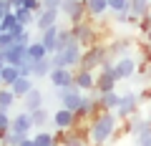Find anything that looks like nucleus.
Instances as JSON below:
<instances>
[{
  "label": "nucleus",
  "mask_w": 151,
  "mask_h": 146,
  "mask_svg": "<svg viewBox=\"0 0 151 146\" xmlns=\"http://www.w3.org/2000/svg\"><path fill=\"white\" fill-rule=\"evenodd\" d=\"M119 116L116 111H98L93 119H88V146H106L116 136Z\"/></svg>",
  "instance_id": "nucleus-1"
},
{
  "label": "nucleus",
  "mask_w": 151,
  "mask_h": 146,
  "mask_svg": "<svg viewBox=\"0 0 151 146\" xmlns=\"http://www.w3.org/2000/svg\"><path fill=\"white\" fill-rule=\"evenodd\" d=\"M81 53H83V45L78 40H70L65 43L60 50L50 53V60H53V68H78V60H81Z\"/></svg>",
  "instance_id": "nucleus-2"
},
{
  "label": "nucleus",
  "mask_w": 151,
  "mask_h": 146,
  "mask_svg": "<svg viewBox=\"0 0 151 146\" xmlns=\"http://www.w3.org/2000/svg\"><path fill=\"white\" fill-rule=\"evenodd\" d=\"M106 58H108V48H106V43L98 40V43L83 48L81 60H78V68L81 70H98L103 63H106Z\"/></svg>",
  "instance_id": "nucleus-3"
},
{
  "label": "nucleus",
  "mask_w": 151,
  "mask_h": 146,
  "mask_svg": "<svg viewBox=\"0 0 151 146\" xmlns=\"http://www.w3.org/2000/svg\"><path fill=\"white\" fill-rule=\"evenodd\" d=\"M70 33H73V40H78L83 48L98 43V25L91 18H86V20H81V23H73V25H70Z\"/></svg>",
  "instance_id": "nucleus-4"
},
{
  "label": "nucleus",
  "mask_w": 151,
  "mask_h": 146,
  "mask_svg": "<svg viewBox=\"0 0 151 146\" xmlns=\"http://www.w3.org/2000/svg\"><path fill=\"white\" fill-rule=\"evenodd\" d=\"M139 106H141V98L136 96L134 91H126V93H121V98H119V106H116V116L126 121L129 116L139 114Z\"/></svg>",
  "instance_id": "nucleus-5"
},
{
  "label": "nucleus",
  "mask_w": 151,
  "mask_h": 146,
  "mask_svg": "<svg viewBox=\"0 0 151 146\" xmlns=\"http://www.w3.org/2000/svg\"><path fill=\"white\" fill-rule=\"evenodd\" d=\"M136 70H139V63H136L134 55H121V58L113 60V73H116V78L119 81H129V78L136 76Z\"/></svg>",
  "instance_id": "nucleus-6"
},
{
  "label": "nucleus",
  "mask_w": 151,
  "mask_h": 146,
  "mask_svg": "<svg viewBox=\"0 0 151 146\" xmlns=\"http://www.w3.org/2000/svg\"><path fill=\"white\" fill-rule=\"evenodd\" d=\"M60 15H65V20L73 25V23L86 20V3H78V0H63L60 3Z\"/></svg>",
  "instance_id": "nucleus-7"
},
{
  "label": "nucleus",
  "mask_w": 151,
  "mask_h": 146,
  "mask_svg": "<svg viewBox=\"0 0 151 146\" xmlns=\"http://www.w3.org/2000/svg\"><path fill=\"white\" fill-rule=\"evenodd\" d=\"M98 111H101V106H98V93L96 91L83 93V101H81V106H78V111H76V119L88 121V119H93Z\"/></svg>",
  "instance_id": "nucleus-8"
},
{
  "label": "nucleus",
  "mask_w": 151,
  "mask_h": 146,
  "mask_svg": "<svg viewBox=\"0 0 151 146\" xmlns=\"http://www.w3.org/2000/svg\"><path fill=\"white\" fill-rule=\"evenodd\" d=\"M73 76H76L73 68H53L48 73V81H50V86H53L55 91H63V88L73 86Z\"/></svg>",
  "instance_id": "nucleus-9"
},
{
  "label": "nucleus",
  "mask_w": 151,
  "mask_h": 146,
  "mask_svg": "<svg viewBox=\"0 0 151 146\" xmlns=\"http://www.w3.org/2000/svg\"><path fill=\"white\" fill-rule=\"evenodd\" d=\"M58 20H60V8H40V10L35 13V28L38 30L58 25Z\"/></svg>",
  "instance_id": "nucleus-10"
},
{
  "label": "nucleus",
  "mask_w": 151,
  "mask_h": 146,
  "mask_svg": "<svg viewBox=\"0 0 151 146\" xmlns=\"http://www.w3.org/2000/svg\"><path fill=\"white\" fill-rule=\"evenodd\" d=\"M106 48H108V58H121V55H129L131 53V48H134V40L131 38H126V35H121V38H111L106 43Z\"/></svg>",
  "instance_id": "nucleus-11"
},
{
  "label": "nucleus",
  "mask_w": 151,
  "mask_h": 146,
  "mask_svg": "<svg viewBox=\"0 0 151 146\" xmlns=\"http://www.w3.org/2000/svg\"><path fill=\"white\" fill-rule=\"evenodd\" d=\"M58 98H60V106L63 108H68V111H78V106H81V101H83V91H78L76 86H70V88H63V91H58Z\"/></svg>",
  "instance_id": "nucleus-12"
},
{
  "label": "nucleus",
  "mask_w": 151,
  "mask_h": 146,
  "mask_svg": "<svg viewBox=\"0 0 151 146\" xmlns=\"http://www.w3.org/2000/svg\"><path fill=\"white\" fill-rule=\"evenodd\" d=\"M8 131H15V134H23V136H30L33 131V119H30V114L28 111H20V114H15V116H10V129Z\"/></svg>",
  "instance_id": "nucleus-13"
},
{
  "label": "nucleus",
  "mask_w": 151,
  "mask_h": 146,
  "mask_svg": "<svg viewBox=\"0 0 151 146\" xmlns=\"http://www.w3.org/2000/svg\"><path fill=\"white\" fill-rule=\"evenodd\" d=\"M73 86L78 88V91H83V93L96 91V70H81V68H76Z\"/></svg>",
  "instance_id": "nucleus-14"
},
{
  "label": "nucleus",
  "mask_w": 151,
  "mask_h": 146,
  "mask_svg": "<svg viewBox=\"0 0 151 146\" xmlns=\"http://www.w3.org/2000/svg\"><path fill=\"white\" fill-rule=\"evenodd\" d=\"M50 121H53V126H55L58 131H65V129H73L78 119H76V114H73V111H68V108H63V106H60L58 111H55V114H50Z\"/></svg>",
  "instance_id": "nucleus-15"
},
{
  "label": "nucleus",
  "mask_w": 151,
  "mask_h": 146,
  "mask_svg": "<svg viewBox=\"0 0 151 146\" xmlns=\"http://www.w3.org/2000/svg\"><path fill=\"white\" fill-rule=\"evenodd\" d=\"M28 45H23V43H13V45H8L5 48V63H10V65H20L23 60H30L28 58Z\"/></svg>",
  "instance_id": "nucleus-16"
},
{
  "label": "nucleus",
  "mask_w": 151,
  "mask_h": 146,
  "mask_svg": "<svg viewBox=\"0 0 151 146\" xmlns=\"http://www.w3.org/2000/svg\"><path fill=\"white\" fill-rule=\"evenodd\" d=\"M20 101H23V111H28V114H30V111H35V108H40V106H43L45 96H43V91H40V88H35V86H33L30 91H28L25 96L20 98Z\"/></svg>",
  "instance_id": "nucleus-17"
},
{
  "label": "nucleus",
  "mask_w": 151,
  "mask_h": 146,
  "mask_svg": "<svg viewBox=\"0 0 151 146\" xmlns=\"http://www.w3.org/2000/svg\"><path fill=\"white\" fill-rule=\"evenodd\" d=\"M83 3H86V15L91 18V20H101V18L111 15L106 0H83Z\"/></svg>",
  "instance_id": "nucleus-18"
},
{
  "label": "nucleus",
  "mask_w": 151,
  "mask_h": 146,
  "mask_svg": "<svg viewBox=\"0 0 151 146\" xmlns=\"http://www.w3.org/2000/svg\"><path fill=\"white\" fill-rule=\"evenodd\" d=\"M119 98H121L119 91L98 93V106H101V111H116V106H119Z\"/></svg>",
  "instance_id": "nucleus-19"
},
{
  "label": "nucleus",
  "mask_w": 151,
  "mask_h": 146,
  "mask_svg": "<svg viewBox=\"0 0 151 146\" xmlns=\"http://www.w3.org/2000/svg\"><path fill=\"white\" fill-rule=\"evenodd\" d=\"M58 28L60 25H50V28H45V30H40V43L45 45V50H48V53H53L55 50V38H58Z\"/></svg>",
  "instance_id": "nucleus-20"
},
{
  "label": "nucleus",
  "mask_w": 151,
  "mask_h": 146,
  "mask_svg": "<svg viewBox=\"0 0 151 146\" xmlns=\"http://www.w3.org/2000/svg\"><path fill=\"white\" fill-rule=\"evenodd\" d=\"M50 70H53L50 55H45V58H40V60H33V78H48Z\"/></svg>",
  "instance_id": "nucleus-21"
},
{
  "label": "nucleus",
  "mask_w": 151,
  "mask_h": 146,
  "mask_svg": "<svg viewBox=\"0 0 151 146\" xmlns=\"http://www.w3.org/2000/svg\"><path fill=\"white\" fill-rule=\"evenodd\" d=\"M30 139L35 146H55V134H50L48 129H35L30 134Z\"/></svg>",
  "instance_id": "nucleus-22"
},
{
  "label": "nucleus",
  "mask_w": 151,
  "mask_h": 146,
  "mask_svg": "<svg viewBox=\"0 0 151 146\" xmlns=\"http://www.w3.org/2000/svg\"><path fill=\"white\" fill-rule=\"evenodd\" d=\"M0 78H3V86H8L10 88L13 83L20 78V70H18V65H10V63H5L3 68H0Z\"/></svg>",
  "instance_id": "nucleus-23"
},
{
  "label": "nucleus",
  "mask_w": 151,
  "mask_h": 146,
  "mask_svg": "<svg viewBox=\"0 0 151 146\" xmlns=\"http://www.w3.org/2000/svg\"><path fill=\"white\" fill-rule=\"evenodd\" d=\"M30 119H33V129H45V126L50 124V114L45 111V106L30 111Z\"/></svg>",
  "instance_id": "nucleus-24"
},
{
  "label": "nucleus",
  "mask_w": 151,
  "mask_h": 146,
  "mask_svg": "<svg viewBox=\"0 0 151 146\" xmlns=\"http://www.w3.org/2000/svg\"><path fill=\"white\" fill-rule=\"evenodd\" d=\"M25 50H28V58H30V60H40V58H45V55H50L40 40H30Z\"/></svg>",
  "instance_id": "nucleus-25"
},
{
  "label": "nucleus",
  "mask_w": 151,
  "mask_h": 146,
  "mask_svg": "<svg viewBox=\"0 0 151 146\" xmlns=\"http://www.w3.org/2000/svg\"><path fill=\"white\" fill-rule=\"evenodd\" d=\"M30 88H33V78H25V76H20V78H18V81L10 86V91L15 93V98H23L28 91H30Z\"/></svg>",
  "instance_id": "nucleus-26"
},
{
  "label": "nucleus",
  "mask_w": 151,
  "mask_h": 146,
  "mask_svg": "<svg viewBox=\"0 0 151 146\" xmlns=\"http://www.w3.org/2000/svg\"><path fill=\"white\" fill-rule=\"evenodd\" d=\"M13 13H15V18H18V23H23V25H35V13L33 10H28V8H23V5H18V8H13Z\"/></svg>",
  "instance_id": "nucleus-27"
},
{
  "label": "nucleus",
  "mask_w": 151,
  "mask_h": 146,
  "mask_svg": "<svg viewBox=\"0 0 151 146\" xmlns=\"http://www.w3.org/2000/svg\"><path fill=\"white\" fill-rule=\"evenodd\" d=\"M149 10H151L149 0H131V15L144 18V15H149Z\"/></svg>",
  "instance_id": "nucleus-28"
},
{
  "label": "nucleus",
  "mask_w": 151,
  "mask_h": 146,
  "mask_svg": "<svg viewBox=\"0 0 151 146\" xmlns=\"http://www.w3.org/2000/svg\"><path fill=\"white\" fill-rule=\"evenodd\" d=\"M15 101H18V98H15V93H13L10 88H8V86H0V108H8V111H10Z\"/></svg>",
  "instance_id": "nucleus-29"
},
{
  "label": "nucleus",
  "mask_w": 151,
  "mask_h": 146,
  "mask_svg": "<svg viewBox=\"0 0 151 146\" xmlns=\"http://www.w3.org/2000/svg\"><path fill=\"white\" fill-rule=\"evenodd\" d=\"M106 3H108V13H119V10L131 13V0H106Z\"/></svg>",
  "instance_id": "nucleus-30"
},
{
  "label": "nucleus",
  "mask_w": 151,
  "mask_h": 146,
  "mask_svg": "<svg viewBox=\"0 0 151 146\" xmlns=\"http://www.w3.org/2000/svg\"><path fill=\"white\" fill-rule=\"evenodd\" d=\"M134 139H136V146H151V124L146 126L144 131H139Z\"/></svg>",
  "instance_id": "nucleus-31"
},
{
  "label": "nucleus",
  "mask_w": 151,
  "mask_h": 146,
  "mask_svg": "<svg viewBox=\"0 0 151 146\" xmlns=\"http://www.w3.org/2000/svg\"><path fill=\"white\" fill-rule=\"evenodd\" d=\"M23 139H25L23 134H15V131H8V134H5V139H3V146H18Z\"/></svg>",
  "instance_id": "nucleus-32"
},
{
  "label": "nucleus",
  "mask_w": 151,
  "mask_h": 146,
  "mask_svg": "<svg viewBox=\"0 0 151 146\" xmlns=\"http://www.w3.org/2000/svg\"><path fill=\"white\" fill-rule=\"evenodd\" d=\"M18 23V18H15V13H5V15H3V20H0V28H3V30H10L13 25H15Z\"/></svg>",
  "instance_id": "nucleus-33"
},
{
  "label": "nucleus",
  "mask_w": 151,
  "mask_h": 146,
  "mask_svg": "<svg viewBox=\"0 0 151 146\" xmlns=\"http://www.w3.org/2000/svg\"><path fill=\"white\" fill-rule=\"evenodd\" d=\"M13 43H15V38H13L10 30H3V33H0V50H5L8 45H13Z\"/></svg>",
  "instance_id": "nucleus-34"
},
{
  "label": "nucleus",
  "mask_w": 151,
  "mask_h": 146,
  "mask_svg": "<svg viewBox=\"0 0 151 146\" xmlns=\"http://www.w3.org/2000/svg\"><path fill=\"white\" fill-rule=\"evenodd\" d=\"M10 129V111L8 108H0V131Z\"/></svg>",
  "instance_id": "nucleus-35"
},
{
  "label": "nucleus",
  "mask_w": 151,
  "mask_h": 146,
  "mask_svg": "<svg viewBox=\"0 0 151 146\" xmlns=\"http://www.w3.org/2000/svg\"><path fill=\"white\" fill-rule=\"evenodd\" d=\"M20 5L28 8V10H33V13H38L40 8H43V3H40V0H20Z\"/></svg>",
  "instance_id": "nucleus-36"
},
{
  "label": "nucleus",
  "mask_w": 151,
  "mask_h": 146,
  "mask_svg": "<svg viewBox=\"0 0 151 146\" xmlns=\"http://www.w3.org/2000/svg\"><path fill=\"white\" fill-rule=\"evenodd\" d=\"M139 30H141V33H149V30H151V15L139 18Z\"/></svg>",
  "instance_id": "nucleus-37"
},
{
  "label": "nucleus",
  "mask_w": 151,
  "mask_h": 146,
  "mask_svg": "<svg viewBox=\"0 0 151 146\" xmlns=\"http://www.w3.org/2000/svg\"><path fill=\"white\" fill-rule=\"evenodd\" d=\"M10 10H13L10 0H0V20H3V15H5V13H10Z\"/></svg>",
  "instance_id": "nucleus-38"
},
{
  "label": "nucleus",
  "mask_w": 151,
  "mask_h": 146,
  "mask_svg": "<svg viewBox=\"0 0 151 146\" xmlns=\"http://www.w3.org/2000/svg\"><path fill=\"white\" fill-rule=\"evenodd\" d=\"M40 3H43V8H60L63 0H40Z\"/></svg>",
  "instance_id": "nucleus-39"
},
{
  "label": "nucleus",
  "mask_w": 151,
  "mask_h": 146,
  "mask_svg": "<svg viewBox=\"0 0 151 146\" xmlns=\"http://www.w3.org/2000/svg\"><path fill=\"white\" fill-rule=\"evenodd\" d=\"M18 146H35V144H33V139H30V136H25V139H23Z\"/></svg>",
  "instance_id": "nucleus-40"
},
{
  "label": "nucleus",
  "mask_w": 151,
  "mask_h": 146,
  "mask_svg": "<svg viewBox=\"0 0 151 146\" xmlns=\"http://www.w3.org/2000/svg\"><path fill=\"white\" fill-rule=\"evenodd\" d=\"M5 65V50H0V68Z\"/></svg>",
  "instance_id": "nucleus-41"
},
{
  "label": "nucleus",
  "mask_w": 151,
  "mask_h": 146,
  "mask_svg": "<svg viewBox=\"0 0 151 146\" xmlns=\"http://www.w3.org/2000/svg\"><path fill=\"white\" fill-rule=\"evenodd\" d=\"M5 134H8V131H0V144H3V139H5Z\"/></svg>",
  "instance_id": "nucleus-42"
},
{
  "label": "nucleus",
  "mask_w": 151,
  "mask_h": 146,
  "mask_svg": "<svg viewBox=\"0 0 151 146\" xmlns=\"http://www.w3.org/2000/svg\"><path fill=\"white\" fill-rule=\"evenodd\" d=\"M0 86H3V78H0Z\"/></svg>",
  "instance_id": "nucleus-43"
},
{
  "label": "nucleus",
  "mask_w": 151,
  "mask_h": 146,
  "mask_svg": "<svg viewBox=\"0 0 151 146\" xmlns=\"http://www.w3.org/2000/svg\"><path fill=\"white\" fill-rule=\"evenodd\" d=\"M0 33H3V28H0Z\"/></svg>",
  "instance_id": "nucleus-44"
},
{
  "label": "nucleus",
  "mask_w": 151,
  "mask_h": 146,
  "mask_svg": "<svg viewBox=\"0 0 151 146\" xmlns=\"http://www.w3.org/2000/svg\"><path fill=\"white\" fill-rule=\"evenodd\" d=\"M78 3H83V0H78Z\"/></svg>",
  "instance_id": "nucleus-45"
},
{
  "label": "nucleus",
  "mask_w": 151,
  "mask_h": 146,
  "mask_svg": "<svg viewBox=\"0 0 151 146\" xmlns=\"http://www.w3.org/2000/svg\"><path fill=\"white\" fill-rule=\"evenodd\" d=\"M0 146H3V144H0Z\"/></svg>",
  "instance_id": "nucleus-46"
},
{
  "label": "nucleus",
  "mask_w": 151,
  "mask_h": 146,
  "mask_svg": "<svg viewBox=\"0 0 151 146\" xmlns=\"http://www.w3.org/2000/svg\"><path fill=\"white\" fill-rule=\"evenodd\" d=\"M55 146H58V144H55Z\"/></svg>",
  "instance_id": "nucleus-47"
}]
</instances>
